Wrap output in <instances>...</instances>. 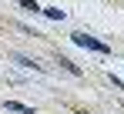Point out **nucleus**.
<instances>
[{"instance_id": "1", "label": "nucleus", "mask_w": 124, "mask_h": 114, "mask_svg": "<svg viewBox=\"0 0 124 114\" xmlns=\"http://www.w3.org/2000/svg\"><path fill=\"white\" fill-rule=\"evenodd\" d=\"M70 40H74L77 47H91V50H97V54H107V44L94 40L91 34H81V30H77V34H70Z\"/></svg>"}, {"instance_id": "2", "label": "nucleus", "mask_w": 124, "mask_h": 114, "mask_svg": "<svg viewBox=\"0 0 124 114\" xmlns=\"http://www.w3.org/2000/svg\"><path fill=\"white\" fill-rule=\"evenodd\" d=\"M10 60H14V64H20V67H27V71H44L37 60H30V57H23V54H10Z\"/></svg>"}, {"instance_id": "3", "label": "nucleus", "mask_w": 124, "mask_h": 114, "mask_svg": "<svg viewBox=\"0 0 124 114\" xmlns=\"http://www.w3.org/2000/svg\"><path fill=\"white\" fill-rule=\"evenodd\" d=\"M7 111H17V114H34V107H27L20 101H7Z\"/></svg>"}, {"instance_id": "4", "label": "nucleus", "mask_w": 124, "mask_h": 114, "mask_svg": "<svg viewBox=\"0 0 124 114\" xmlns=\"http://www.w3.org/2000/svg\"><path fill=\"white\" fill-rule=\"evenodd\" d=\"M44 14H47V17H50V20H64V10H61V7H47Z\"/></svg>"}, {"instance_id": "5", "label": "nucleus", "mask_w": 124, "mask_h": 114, "mask_svg": "<svg viewBox=\"0 0 124 114\" xmlns=\"http://www.w3.org/2000/svg\"><path fill=\"white\" fill-rule=\"evenodd\" d=\"M61 67H64V71H70V74H81V67H77V64H70L67 57H61Z\"/></svg>"}]
</instances>
